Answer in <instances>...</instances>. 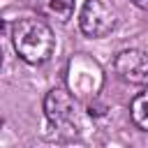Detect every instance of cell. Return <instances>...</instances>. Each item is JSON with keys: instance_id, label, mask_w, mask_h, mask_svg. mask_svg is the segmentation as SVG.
Instances as JSON below:
<instances>
[{"instance_id": "2", "label": "cell", "mask_w": 148, "mask_h": 148, "mask_svg": "<svg viewBox=\"0 0 148 148\" xmlns=\"http://www.w3.org/2000/svg\"><path fill=\"white\" fill-rule=\"evenodd\" d=\"M69 90L74 92V97H95L102 88V69L95 60H90L88 56H74L69 60Z\"/></svg>"}, {"instance_id": "5", "label": "cell", "mask_w": 148, "mask_h": 148, "mask_svg": "<svg viewBox=\"0 0 148 148\" xmlns=\"http://www.w3.org/2000/svg\"><path fill=\"white\" fill-rule=\"evenodd\" d=\"M113 69H116V74H118L123 81H127V83L148 86V56H146L143 51H136V49L120 51V53L116 56Z\"/></svg>"}, {"instance_id": "8", "label": "cell", "mask_w": 148, "mask_h": 148, "mask_svg": "<svg viewBox=\"0 0 148 148\" xmlns=\"http://www.w3.org/2000/svg\"><path fill=\"white\" fill-rule=\"evenodd\" d=\"M132 2H134L139 9H148V0H132Z\"/></svg>"}, {"instance_id": "3", "label": "cell", "mask_w": 148, "mask_h": 148, "mask_svg": "<svg viewBox=\"0 0 148 148\" xmlns=\"http://www.w3.org/2000/svg\"><path fill=\"white\" fill-rule=\"evenodd\" d=\"M116 23L118 14L106 0H86L79 14V25L88 37H106L116 28Z\"/></svg>"}, {"instance_id": "7", "label": "cell", "mask_w": 148, "mask_h": 148, "mask_svg": "<svg viewBox=\"0 0 148 148\" xmlns=\"http://www.w3.org/2000/svg\"><path fill=\"white\" fill-rule=\"evenodd\" d=\"M130 116H132V123H134L139 130L148 132V88L141 90V92L132 99V104H130Z\"/></svg>"}, {"instance_id": "6", "label": "cell", "mask_w": 148, "mask_h": 148, "mask_svg": "<svg viewBox=\"0 0 148 148\" xmlns=\"http://www.w3.org/2000/svg\"><path fill=\"white\" fill-rule=\"evenodd\" d=\"M37 14L65 23L74 14V0H25Z\"/></svg>"}, {"instance_id": "1", "label": "cell", "mask_w": 148, "mask_h": 148, "mask_svg": "<svg viewBox=\"0 0 148 148\" xmlns=\"http://www.w3.org/2000/svg\"><path fill=\"white\" fill-rule=\"evenodd\" d=\"M12 44L21 60H25L28 65H42L51 58L56 49V37H53V30L42 18L28 16L14 23Z\"/></svg>"}, {"instance_id": "4", "label": "cell", "mask_w": 148, "mask_h": 148, "mask_svg": "<svg viewBox=\"0 0 148 148\" xmlns=\"http://www.w3.org/2000/svg\"><path fill=\"white\" fill-rule=\"evenodd\" d=\"M44 113L60 130H74L79 125L74 97H72V92H67L62 88H53V90L46 92V97H44Z\"/></svg>"}]
</instances>
